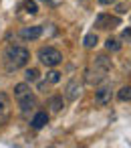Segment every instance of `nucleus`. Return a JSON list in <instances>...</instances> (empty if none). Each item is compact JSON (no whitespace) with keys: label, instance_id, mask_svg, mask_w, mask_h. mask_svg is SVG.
Wrapping results in <instances>:
<instances>
[{"label":"nucleus","instance_id":"nucleus-16","mask_svg":"<svg viewBox=\"0 0 131 148\" xmlns=\"http://www.w3.org/2000/svg\"><path fill=\"white\" fill-rule=\"evenodd\" d=\"M24 79H26L28 83H34V81H38V69H34V67L26 69V71H24Z\"/></svg>","mask_w":131,"mask_h":148},{"label":"nucleus","instance_id":"nucleus-17","mask_svg":"<svg viewBox=\"0 0 131 148\" xmlns=\"http://www.w3.org/2000/svg\"><path fill=\"white\" fill-rule=\"evenodd\" d=\"M105 47H107V51H113V53H117V51H121V43L117 41V39H107V43H105Z\"/></svg>","mask_w":131,"mask_h":148},{"label":"nucleus","instance_id":"nucleus-7","mask_svg":"<svg viewBox=\"0 0 131 148\" xmlns=\"http://www.w3.org/2000/svg\"><path fill=\"white\" fill-rule=\"evenodd\" d=\"M111 101V85H101L95 91V103L97 106H107Z\"/></svg>","mask_w":131,"mask_h":148},{"label":"nucleus","instance_id":"nucleus-5","mask_svg":"<svg viewBox=\"0 0 131 148\" xmlns=\"http://www.w3.org/2000/svg\"><path fill=\"white\" fill-rule=\"evenodd\" d=\"M95 27H99V29H115V27H119V18L111 16V14H99L95 18Z\"/></svg>","mask_w":131,"mask_h":148},{"label":"nucleus","instance_id":"nucleus-14","mask_svg":"<svg viewBox=\"0 0 131 148\" xmlns=\"http://www.w3.org/2000/svg\"><path fill=\"white\" fill-rule=\"evenodd\" d=\"M117 99L119 101H131V85H123L117 91Z\"/></svg>","mask_w":131,"mask_h":148},{"label":"nucleus","instance_id":"nucleus-2","mask_svg":"<svg viewBox=\"0 0 131 148\" xmlns=\"http://www.w3.org/2000/svg\"><path fill=\"white\" fill-rule=\"evenodd\" d=\"M28 59H30L28 49H24V47H20V45H10V47H6V51H4V61H6V67H8L10 71H12V69L26 67Z\"/></svg>","mask_w":131,"mask_h":148},{"label":"nucleus","instance_id":"nucleus-19","mask_svg":"<svg viewBox=\"0 0 131 148\" xmlns=\"http://www.w3.org/2000/svg\"><path fill=\"white\" fill-rule=\"evenodd\" d=\"M121 39H123V41H127V43H131V27L123 29V33H121Z\"/></svg>","mask_w":131,"mask_h":148},{"label":"nucleus","instance_id":"nucleus-4","mask_svg":"<svg viewBox=\"0 0 131 148\" xmlns=\"http://www.w3.org/2000/svg\"><path fill=\"white\" fill-rule=\"evenodd\" d=\"M10 116H12V101H10V95L2 91L0 93V126L8 124Z\"/></svg>","mask_w":131,"mask_h":148},{"label":"nucleus","instance_id":"nucleus-12","mask_svg":"<svg viewBox=\"0 0 131 148\" xmlns=\"http://www.w3.org/2000/svg\"><path fill=\"white\" fill-rule=\"evenodd\" d=\"M49 108H51L53 112H61V110L65 108L63 95H53V97H49Z\"/></svg>","mask_w":131,"mask_h":148},{"label":"nucleus","instance_id":"nucleus-6","mask_svg":"<svg viewBox=\"0 0 131 148\" xmlns=\"http://www.w3.org/2000/svg\"><path fill=\"white\" fill-rule=\"evenodd\" d=\"M79 95H81V83H79V79H71L67 83V87H65V97L69 101H75Z\"/></svg>","mask_w":131,"mask_h":148},{"label":"nucleus","instance_id":"nucleus-11","mask_svg":"<svg viewBox=\"0 0 131 148\" xmlns=\"http://www.w3.org/2000/svg\"><path fill=\"white\" fill-rule=\"evenodd\" d=\"M30 93V85H28V81H24V83H16L14 85V99H20V97H24V95H28Z\"/></svg>","mask_w":131,"mask_h":148},{"label":"nucleus","instance_id":"nucleus-8","mask_svg":"<svg viewBox=\"0 0 131 148\" xmlns=\"http://www.w3.org/2000/svg\"><path fill=\"white\" fill-rule=\"evenodd\" d=\"M18 103H20V114L26 118L32 110H34V106H36V99H34V95L32 93H28V95H24V97H20L18 99Z\"/></svg>","mask_w":131,"mask_h":148},{"label":"nucleus","instance_id":"nucleus-20","mask_svg":"<svg viewBox=\"0 0 131 148\" xmlns=\"http://www.w3.org/2000/svg\"><path fill=\"white\" fill-rule=\"evenodd\" d=\"M117 0H99V4H103V6H109V4H115Z\"/></svg>","mask_w":131,"mask_h":148},{"label":"nucleus","instance_id":"nucleus-9","mask_svg":"<svg viewBox=\"0 0 131 148\" xmlns=\"http://www.w3.org/2000/svg\"><path fill=\"white\" fill-rule=\"evenodd\" d=\"M20 37L22 39H26V41H36V39H41L43 37V27H24L22 31H20Z\"/></svg>","mask_w":131,"mask_h":148},{"label":"nucleus","instance_id":"nucleus-3","mask_svg":"<svg viewBox=\"0 0 131 148\" xmlns=\"http://www.w3.org/2000/svg\"><path fill=\"white\" fill-rule=\"evenodd\" d=\"M36 55H38L41 63L47 65V67H57L63 61V53L59 49H55V47H41Z\"/></svg>","mask_w":131,"mask_h":148},{"label":"nucleus","instance_id":"nucleus-18","mask_svg":"<svg viewBox=\"0 0 131 148\" xmlns=\"http://www.w3.org/2000/svg\"><path fill=\"white\" fill-rule=\"evenodd\" d=\"M47 81H49V83H59V81H61V73H59V71H51V73L47 75Z\"/></svg>","mask_w":131,"mask_h":148},{"label":"nucleus","instance_id":"nucleus-21","mask_svg":"<svg viewBox=\"0 0 131 148\" xmlns=\"http://www.w3.org/2000/svg\"><path fill=\"white\" fill-rule=\"evenodd\" d=\"M117 12H119V14H125V12H127V8H125L123 4H119V6H117Z\"/></svg>","mask_w":131,"mask_h":148},{"label":"nucleus","instance_id":"nucleus-1","mask_svg":"<svg viewBox=\"0 0 131 148\" xmlns=\"http://www.w3.org/2000/svg\"><path fill=\"white\" fill-rule=\"evenodd\" d=\"M111 69V59L107 55H99L93 59V63L85 69V83L89 85H99L107 79V73Z\"/></svg>","mask_w":131,"mask_h":148},{"label":"nucleus","instance_id":"nucleus-10","mask_svg":"<svg viewBox=\"0 0 131 148\" xmlns=\"http://www.w3.org/2000/svg\"><path fill=\"white\" fill-rule=\"evenodd\" d=\"M30 124H32V128H34V130H41V128H45V126L49 124V114H47V112H36V114L32 116Z\"/></svg>","mask_w":131,"mask_h":148},{"label":"nucleus","instance_id":"nucleus-13","mask_svg":"<svg viewBox=\"0 0 131 148\" xmlns=\"http://www.w3.org/2000/svg\"><path fill=\"white\" fill-rule=\"evenodd\" d=\"M20 8H22L24 12H28V14H36V12H38V4L34 2V0H22V2H20Z\"/></svg>","mask_w":131,"mask_h":148},{"label":"nucleus","instance_id":"nucleus-15","mask_svg":"<svg viewBox=\"0 0 131 148\" xmlns=\"http://www.w3.org/2000/svg\"><path fill=\"white\" fill-rule=\"evenodd\" d=\"M97 35L95 33H89V35H85V39H83V45H85V49H93L95 45H97Z\"/></svg>","mask_w":131,"mask_h":148}]
</instances>
